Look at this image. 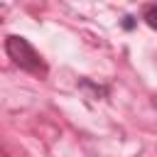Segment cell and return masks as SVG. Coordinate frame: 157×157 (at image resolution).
<instances>
[{"mask_svg": "<svg viewBox=\"0 0 157 157\" xmlns=\"http://www.w3.org/2000/svg\"><path fill=\"white\" fill-rule=\"evenodd\" d=\"M142 20H145V22H147L152 29H157V5H147V7H145Z\"/></svg>", "mask_w": 157, "mask_h": 157, "instance_id": "cell-2", "label": "cell"}, {"mask_svg": "<svg viewBox=\"0 0 157 157\" xmlns=\"http://www.w3.org/2000/svg\"><path fill=\"white\" fill-rule=\"evenodd\" d=\"M0 157H7V155H5V152H0Z\"/></svg>", "mask_w": 157, "mask_h": 157, "instance_id": "cell-4", "label": "cell"}, {"mask_svg": "<svg viewBox=\"0 0 157 157\" xmlns=\"http://www.w3.org/2000/svg\"><path fill=\"white\" fill-rule=\"evenodd\" d=\"M132 25H135V22H132V17H125V22H123V27H125V29H132Z\"/></svg>", "mask_w": 157, "mask_h": 157, "instance_id": "cell-3", "label": "cell"}, {"mask_svg": "<svg viewBox=\"0 0 157 157\" xmlns=\"http://www.w3.org/2000/svg\"><path fill=\"white\" fill-rule=\"evenodd\" d=\"M5 52L7 56L25 71H32V74H44L47 71V64L42 61L39 52L25 39V37H17V34H10L5 39Z\"/></svg>", "mask_w": 157, "mask_h": 157, "instance_id": "cell-1", "label": "cell"}]
</instances>
